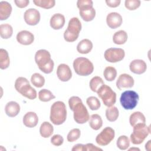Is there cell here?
I'll return each instance as SVG.
<instances>
[{
    "label": "cell",
    "instance_id": "obj_19",
    "mask_svg": "<svg viewBox=\"0 0 151 151\" xmlns=\"http://www.w3.org/2000/svg\"><path fill=\"white\" fill-rule=\"evenodd\" d=\"M65 19L64 16L61 14L57 13L54 14L51 17L50 19V24L51 27L52 29L57 30L62 28L64 27L65 24Z\"/></svg>",
    "mask_w": 151,
    "mask_h": 151
},
{
    "label": "cell",
    "instance_id": "obj_45",
    "mask_svg": "<svg viewBox=\"0 0 151 151\" xmlns=\"http://www.w3.org/2000/svg\"><path fill=\"white\" fill-rule=\"evenodd\" d=\"M150 140H149L148 142H147V143H146V145H145V149H146V150H150Z\"/></svg>",
    "mask_w": 151,
    "mask_h": 151
},
{
    "label": "cell",
    "instance_id": "obj_40",
    "mask_svg": "<svg viewBox=\"0 0 151 151\" xmlns=\"http://www.w3.org/2000/svg\"><path fill=\"white\" fill-rule=\"evenodd\" d=\"M64 142V139L62 136L60 134H54L51 138V143L55 146H60L63 145Z\"/></svg>",
    "mask_w": 151,
    "mask_h": 151
},
{
    "label": "cell",
    "instance_id": "obj_33",
    "mask_svg": "<svg viewBox=\"0 0 151 151\" xmlns=\"http://www.w3.org/2000/svg\"><path fill=\"white\" fill-rule=\"evenodd\" d=\"M104 84L103 79L99 76H95L93 77L90 81V88L93 92H96L98 91L99 88Z\"/></svg>",
    "mask_w": 151,
    "mask_h": 151
},
{
    "label": "cell",
    "instance_id": "obj_41",
    "mask_svg": "<svg viewBox=\"0 0 151 151\" xmlns=\"http://www.w3.org/2000/svg\"><path fill=\"white\" fill-rule=\"evenodd\" d=\"M14 2L17 6L20 8H25L29 3V0H15Z\"/></svg>",
    "mask_w": 151,
    "mask_h": 151
},
{
    "label": "cell",
    "instance_id": "obj_21",
    "mask_svg": "<svg viewBox=\"0 0 151 151\" xmlns=\"http://www.w3.org/2000/svg\"><path fill=\"white\" fill-rule=\"evenodd\" d=\"M5 111L7 116L11 117H15L20 111L19 104L14 101L8 102L5 107Z\"/></svg>",
    "mask_w": 151,
    "mask_h": 151
},
{
    "label": "cell",
    "instance_id": "obj_32",
    "mask_svg": "<svg viewBox=\"0 0 151 151\" xmlns=\"http://www.w3.org/2000/svg\"><path fill=\"white\" fill-rule=\"evenodd\" d=\"M38 98L40 101L43 102L49 101L55 98V96L51 91L47 89L41 90L38 93Z\"/></svg>",
    "mask_w": 151,
    "mask_h": 151
},
{
    "label": "cell",
    "instance_id": "obj_12",
    "mask_svg": "<svg viewBox=\"0 0 151 151\" xmlns=\"http://www.w3.org/2000/svg\"><path fill=\"white\" fill-rule=\"evenodd\" d=\"M125 56L124 50L120 48H110L104 54V58L110 63H117L122 61Z\"/></svg>",
    "mask_w": 151,
    "mask_h": 151
},
{
    "label": "cell",
    "instance_id": "obj_23",
    "mask_svg": "<svg viewBox=\"0 0 151 151\" xmlns=\"http://www.w3.org/2000/svg\"><path fill=\"white\" fill-rule=\"evenodd\" d=\"M12 6L6 1H1L0 2V19L5 20L8 19L12 12Z\"/></svg>",
    "mask_w": 151,
    "mask_h": 151
},
{
    "label": "cell",
    "instance_id": "obj_27",
    "mask_svg": "<svg viewBox=\"0 0 151 151\" xmlns=\"http://www.w3.org/2000/svg\"><path fill=\"white\" fill-rule=\"evenodd\" d=\"M127 34L124 30H120L116 32L113 36V41L117 45L124 44L127 40Z\"/></svg>",
    "mask_w": 151,
    "mask_h": 151
},
{
    "label": "cell",
    "instance_id": "obj_22",
    "mask_svg": "<svg viewBox=\"0 0 151 151\" xmlns=\"http://www.w3.org/2000/svg\"><path fill=\"white\" fill-rule=\"evenodd\" d=\"M93 48V43L88 39H83L78 42L77 46V51L83 54L89 53Z\"/></svg>",
    "mask_w": 151,
    "mask_h": 151
},
{
    "label": "cell",
    "instance_id": "obj_15",
    "mask_svg": "<svg viewBox=\"0 0 151 151\" xmlns=\"http://www.w3.org/2000/svg\"><path fill=\"white\" fill-rule=\"evenodd\" d=\"M57 75L60 80L68 81L72 77V72L70 67L65 64H60L57 69Z\"/></svg>",
    "mask_w": 151,
    "mask_h": 151
},
{
    "label": "cell",
    "instance_id": "obj_6",
    "mask_svg": "<svg viewBox=\"0 0 151 151\" xmlns=\"http://www.w3.org/2000/svg\"><path fill=\"white\" fill-rule=\"evenodd\" d=\"M73 68L77 74L81 76H87L94 70L91 61L85 57H78L73 61Z\"/></svg>",
    "mask_w": 151,
    "mask_h": 151
},
{
    "label": "cell",
    "instance_id": "obj_5",
    "mask_svg": "<svg viewBox=\"0 0 151 151\" xmlns=\"http://www.w3.org/2000/svg\"><path fill=\"white\" fill-rule=\"evenodd\" d=\"M81 29V23L77 17L71 18L67 28L64 33V38L67 42H74L77 40Z\"/></svg>",
    "mask_w": 151,
    "mask_h": 151
},
{
    "label": "cell",
    "instance_id": "obj_37",
    "mask_svg": "<svg viewBox=\"0 0 151 151\" xmlns=\"http://www.w3.org/2000/svg\"><path fill=\"white\" fill-rule=\"evenodd\" d=\"M86 103L91 110H97L101 106L99 100L94 96H90L88 97L86 100Z\"/></svg>",
    "mask_w": 151,
    "mask_h": 151
},
{
    "label": "cell",
    "instance_id": "obj_8",
    "mask_svg": "<svg viewBox=\"0 0 151 151\" xmlns=\"http://www.w3.org/2000/svg\"><path fill=\"white\" fill-rule=\"evenodd\" d=\"M133 127V132L130 134V140L134 145H140L150 133V127L147 126L146 123H141L137 124Z\"/></svg>",
    "mask_w": 151,
    "mask_h": 151
},
{
    "label": "cell",
    "instance_id": "obj_46",
    "mask_svg": "<svg viewBox=\"0 0 151 151\" xmlns=\"http://www.w3.org/2000/svg\"><path fill=\"white\" fill-rule=\"evenodd\" d=\"M129 150H140V149L137 147H132V148H130Z\"/></svg>",
    "mask_w": 151,
    "mask_h": 151
},
{
    "label": "cell",
    "instance_id": "obj_10",
    "mask_svg": "<svg viewBox=\"0 0 151 151\" xmlns=\"http://www.w3.org/2000/svg\"><path fill=\"white\" fill-rule=\"evenodd\" d=\"M98 96L107 107L113 106L116 101V93L107 85H102L97 91Z\"/></svg>",
    "mask_w": 151,
    "mask_h": 151
},
{
    "label": "cell",
    "instance_id": "obj_36",
    "mask_svg": "<svg viewBox=\"0 0 151 151\" xmlns=\"http://www.w3.org/2000/svg\"><path fill=\"white\" fill-rule=\"evenodd\" d=\"M33 2L36 6L44 9H50L54 7L55 4L54 0H34Z\"/></svg>",
    "mask_w": 151,
    "mask_h": 151
},
{
    "label": "cell",
    "instance_id": "obj_24",
    "mask_svg": "<svg viewBox=\"0 0 151 151\" xmlns=\"http://www.w3.org/2000/svg\"><path fill=\"white\" fill-rule=\"evenodd\" d=\"M129 122L132 127L137 124L145 123L146 118L144 114L140 111H135L129 117Z\"/></svg>",
    "mask_w": 151,
    "mask_h": 151
},
{
    "label": "cell",
    "instance_id": "obj_16",
    "mask_svg": "<svg viewBox=\"0 0 151 151\" xmlns=\"http://www.w3.org/2000/svg\"><path fill=\"white\" fill-rule=\"evenodd\" d=\"M123 19L121 15L117 12L109 13L106 17L107 25L111 29H116L121 26Z\"/></svg>",
    "mask_w": 151,
    "mask_h": 151
},
{
    "label": "cell",
    "instance_id": "obj_9",
    "mask_svg": "<svg viewBox=\"0 0 151 151\" xmlns=\"http://www.w3.org/2000/svg\"><path fill=\"white\" fill-rule=\"evenodd\" d=\"M139 99V95L136 91L127 90L122 93L120 102L125 110H132L137 106Z\"/></svg>",
    "mask_w": 151,
    "mask_h": 151
},
{
    "label": "cell",
    "instance_id": "obj_2",
    "mask_svg": "<svg viewBox=\"0 0 151 151\" xmlns=\"http://www.w3.org/2000/svg\"><path fill=\"white\" fill-rule=\"evenodd\" d=\"M35 61L44 73L50 74L52 71L54 63L48 51L44 49L38 50L35 54Z\"/></svg>",
    "mask_w": 151,
    "mask_h": 151
},
{
    "label": "cell",
    "instance_id": "obj_28",
    "mask_svg": "<svg viewBox=\"0 0 151 151\" xmlns=\"http://www.w3.org/2000/svg\"><path fill=\"white\" fill-rule=\"evenodd\" d=\"M10 60L7 51L1 48L0 50V68L2 70H5L9 66Z\"/></svg>",
    "mask_w": 151,
    "mask_h": 151
},
{
    "label": "cell",
    "instance_id": "obj_4",
    "mask_svg": "<svg viewBox=\"0 0 151 151\" xmlns=\"http://www.w3.org/2000/svg\"><path fill=\"white\" fill-rule=\"evenodd\" d=\"M15 88L22 96L29 100H34L37 97L35 89L31 86L28 80L23 77L17 78L15 82Z\"/></svg>",
    "mask_w": 151,
    "mask_h": 151
},
{
    "label": "cell",
    "instance_id": "obj_29",
    "mask_svg": "<svg viewBox=\"0 0 151 151\" xmlns=\"http://www.w3.org/2000/svg\"><path fill=\"white\" fill-rule=\"evenodd\" d=\"M13 28L8 24H4L0 25V35L3 39H8L12 35Z\"/></svg>",
    "mask_w": 151,
    "mask_h": 151
},
{
    "label": "cell",
    "instance_id": "obj_14",
    "mask_svg": "<svg viewBox=\"0 0 151 151\" xmlns=\"http://www.w3.org/2000/svg\"><path fill=\"white\" fill-rule=\"evenodd\" d=\"M134 79L129 74H122L118 77L116 81L117 87L121 90L124 88H131L134 85Z\"/></svg>",
    "mask_w": 151,
    "mask_h": 151
},
{
    "label": "cell",
    "instance_id": "obj_25",
    "mask_svg": "<svg viewBox=\"0 0 151 151\" xmlns=\"http://www.w3.org/2000/svg\"><path fill=\"white\" fill-rule=\"evenodd\" d=\"M54 132V127L52 124L48 122H43L40 127V133L44 138H48L50 137Z\"/></svg>",
    "mask_w": 151,
    "mask_h": 151
},
{
    "label": "cell",
    "instance_id": "obj_38",
    "mask_svg": "<svg viewBox=\"0 0 151 151\" xmlns=\"http://www.w3.org/2000/svg\"><path fill=\"white\" fill-rule=\"evenodd\" d=\"M80 135H81L80 130L77 128H75L71 130L69 132V133L67 134V139L70 142H73L77 140V139H78L80 137Z\"/></svg>",
    "mask_w": 151,
    "mask_h": 151
},
{
    "label": "cell",
    "instance_id": "obj_42",
    "mask_svg": "<svg viewBox=\"0 0 151 151\" xmlns=\"http://www.w3.org/2000/svg\"><path fill=\"white\" fill-rule=\"evenodd\" d=\"M121 2L120 0H106V3L109 7L116 8L119 6Z\"/></svg>",
    "mask_w": 151,
    "mask_h": 151
},
{
    "label": "cell",
    "instance_id": "obj_20",
    "mask_svg": "<svg viewBox=\"0 0 151 151\" xmlns=\"http://www.w3.org/2000/svg\"><path fill=\"white\" fill-rule=\"evenodd\" d=\"M24 124L29 128L35 127L38 122V117L37 114L33 111H29L23 117Z\"/></svg>",
    "mask_w": 151,
    "mask_h": 151
},
{
    "label": "cell",
    "instance_id": "obj_7",
    "mask_svg": "<svg viewBox=\"0 0 151 151\" xmlns=\"http://www.w3.org/2000/svg\"><path fill=\"white\" fill-rule=\"evenodd\" d=\"M91 0H78L77 2L79 9V14L81 18L86 22L92 21L96 16V10L93 7Z\"/></svg>",
    "mask_w": 151,
    "mask_h": 151
},
{
    "label": "cell",
    "instance_id": "obj_34",
    "mask_svg": "<svg viewBox=\"0 0 151 151\" xmlns=\"http://www.w3.org/2000/svg\"><path fill=\"white\" fill-rule=\"evenodd\" d=\"M103 74L105 79L107 81H112L117 76V71L114 67L108 66L105 68Z\"/></svg>",
    "mask_w": 151,
    "mask_h": 151
},
{
    "label": "cell",
    "instance_id": "obj_35",
    "mask_svg": "<svg viewBox=\"0 0 151 151\" xmlns=\"http://www.w3.org/2000/svg\"><path fill=\"white\" fill-rule=\"evenodd\" d=\"M116 145L120 150H126L130 146V140L128 137L125 135L120 136L117 140Z\"/></svg>",
    "mask_w": 151,
    "mask_h": 151
},
{
    "label": "cell",
    "instance_id": "obj_18",
    "mask_svg": "<svg viewBox=\"0 0 151 151\" xmlns=\"http://www.w3.org/2000/svg\"><path fill=\"white\" fill-rule=\"evenodd\" d=\"M130 70L136 74H142L144 73L147 69V65L145 61L142 60H134L130 63Z\"/></svg>",
    "mask_w": 151,
    "mask_h": 151
},
{
    "label": "cell",
    "instance_id": "obj_3",
    "mask_svg": "<svg viewBox=\"0 0 151 151\" xmlns=\"http://www.w3.org/2000/svg\"><path fill=\"white\" fill-rule=\"evenodd\" d=\"M67 109L64 102L57 101L54 102L50 110V119L55 125L62 124L66 120Z\"/></svg>",
    "mask_w": 151,
    "mask_h": 151
},
{
    "label": "cell",
    "instance_id": "obj_11",
    "mask_svg": "<svg viewBox=\"0 0 151 151\" xmlns=\"http://www.w3.org/2000/svg\"><path fill=\"white\" fill-rule=\"evenodd\" d=\"M114 129L110 127H106L97 134L96 137V142L99 145L106 146L114 139Z\"/></svg>",
    "mask_w": 151,
    "mask_h": 151
},
{
    "label": "cell",
    "instance_id": "obj_44",
    "mask_svg": "<svg viewBox=\"0 0 151 151\" xmlns=\"http://www.w3.org/2000/svg\"><path fill=\"white\" fill-rule=\"evenodd\" d=\"M71 150L73 151H86L85 149V145L83 144H77L73 146Z\"/></svg>",
    "mask_w": 151,
    "mask_h": 151
},
{
    "label": "cell",
    "instance_id": "obj_31",
    "mask_svg": "<svg viewBox=\"0 0 151 151\" xmlns=\"http://www.w3.org/2000/svg\"><path fill=\"white\" fill-rule=\"evenodd\" d=\"M31 81L35 87L40 88L44 85L45 78L41 74L35 73L31 76Z\"/></svg>",
    "mask_w": 151,
    "mask_h": 151
},
{
    "label": "cell",
    "instance_id": "obj_39",
    "mask_svg": "<svg viewBox=\"0 0 151 151\" xmlns=\"http://www.w3.org/2000/svg\"><path fill=\"white\" fill-rule=\"evenodd\" d=\"M140 4L141 2L139 0H126L124 5L127 9L133 11L138 8L140 6Z\"/></svg>",
    "mask_w": 151,
    "mask_h": 151
},
{
    "label": "cell",
    "instance_id": "obj_26",
    "mask_svg": "<svg viewBox=\"0 0 151 151\" xmlns=\"http://www.w3.org/2000/svg\"><path fill=\"white\" fill-rule=\"evenodd\" d=\"M88 122L90 127L94 130H98L103 125L102 119L101 116L97 114H92L89 118Z\"/></svg>",
    "mask_w": 151,
    "mask_h": 151
},
{
    "label": "cell",
    "instance_id": "obj_43",
    "mask_svg": "<svg viewBox=\"0 0 151 151\" xmlns=\"http://www.w3.org/2000/svg\"><path fill=\"white\" fill-rule=\"evenodd\" d=\"M86 151H97V150H103L102 149L97 147L94 145L93 143H87L85 145Z\"/></svg>",
    "mask_w": 151,
    "mask_h": 151
},
{
    "label": "cell",
    "instance_id": "obj_17",
    "mask_svg": "<svg viewBox=\"0 0 151 151\" xmlns=\"http://www.w3.org/2000/svg\"><path fill=\"white\" fill-rule=\"evenodd\" d=\"M17 41L24 45H28L31 44L34 41V35L30 31L23 30L19 31L17 35Z\"/></svg>",
    "mask_w": 151,
    "mask_h": 151
},
{
    "label": "cell",
    "instance_id": "obj_1",
    "mask_svg": "<svg viewBox=\"0 0 151 151\" xmlns=\"http://www.w3.org/2000/svg\"><path fill=\"white\" fill-rule=\"evenodd\" d=\"M70 109L74 112V119L78 124H84L88 121L90 116L81 99L77 96H72L68 100Z\"/></svg>",
    "mask_w": 151,
    "mask_h": 151
},
{
    "label": "cell",
    "instance_id": "obj_30",
    "mask_svg": "<svg viewBox=\"0 0 151 151\" xmlns=\"http://www.w3.org/2000/svg\"><path fill=\"white\" fill-rule=\"evenodd\" d=\"M119 110L115 106L108 107L106 110V116L107 119L111 122H115L119 117Z\"/></svg>",
    "mask_w": 151,
    "mask_h": 151
},
{
    "label": "cell",
    "instance_id": "obj_13",
    "mask_svg": "<svg viewBox=\"0 0 151 151\" xmlns=\"http://www.w3.org/2000/svg\"><path fill=\"white\" fill-rule=\"evenodd\" d=\"M40 12L35 8H29L24 12V21L29 25H37L40 22Z\"/></svg>",
    "mask_w": 151,
    "mask_h": 151
}]
</instances>
